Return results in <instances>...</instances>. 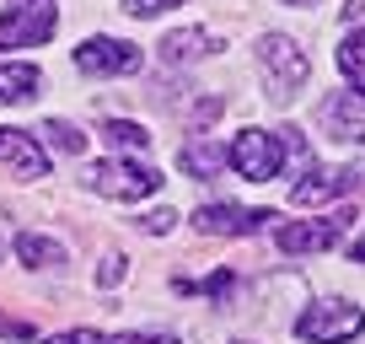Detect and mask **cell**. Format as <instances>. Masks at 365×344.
I'll return each mask as SVG.
<instances>
[{
  "mask_svg": "<svg viewBox=\"0 0 365 344\" xmlns=\"http://www.w3.org/2000/svg\"><path fill=\"white\" fill-rule=\"evenodd\" d=\"M140 65H145V54H140L135 44H124V38H86V44L76 49L81 76H135Z\"/></svg>",
  "mask_w": 365,
  "mask_h": 344,
  "instance_id": "8992f818",
  "label": "cell"
},
{
  "mask_svg": "<svg viewBox=\"0 0 365 344\" xmlns=\"http://www.w3.org/2000/svg\"><path fill=\"white\" fill-rule=\"evenodd\" d=\"M344 226H349V216H317V221H290V226H279L274 231V248L279 253H322V248H333V242L344 237Z\"/></svg>",
  "mask_w": 365,
  "mask_h": 344,
  "instance_id": "ba28073f",
  "label": "cell"
},
{
  "mask_svg": "<svg viewBox=\"0 0 365 344\" xmlns=\"http://www.w3.org/2000/svg\"><path fill=\"white\" fill-rule=\"evenodd\" d=\"M108 344H182V339H172V333H118Z\"/></svg>",
  "mask_w": 365,
  "mask_h": 344,
  "instance_id": "7402d4cb",
  "label": "cell"
},
{
  "mask_svg": "<svg viewBox=\"0 0 365 344\" xmlns=\"http://www.w3.org/2000/svg\"><path fill=\"white\" fill-rule=\"evenodd\" d=\"M274 221V210H247V205H205L194 216L199 231H210V237H252V231H263Z\"/></svg>",
  "mask_w": 365,
  "mask_h": 344,
  "instance_id": "30bf717a",
  "label": "cell"
},
{
  "mask_svg": "<svg viewBox=\"0 0 365 344\" xmlns=\"http://www.w3.org/2000/svg\"><path fill=\"white\" fill-rule=\"evenodd\" d=\"M339 70H344V81L354 86V97H365V27L339 44Z\"/></svg>",
  "mask_w": 365,
  "mask_h": 344,
  "instance_id": "2e32d148",
  "label": "cell"
},
{
  "mask_svg": "<svg viewBox=\"0 0 365 344\" xmlns=\"http://www.w3.org/2000/svg\"><path fill=\"white\" fill-rule=\"evenodd\" d=\"M54 27H59L54 0H6V11H0V49H38L54 38Z\"/></svg>",
  "mask_w": 365,
  "mask_h": 344,
  "instance_id": "5b68a950",
  "label": "cell"
},
{
  "mask_svg": "<svg viewBox=\"0 0 365 344\" xmlns=\"http://www.w3.org/2000/svg\"><path fill=\"white\" fill-rule=\"evenodd\" d=\"M0 167H11L16 178H48V156L27 129H0Z\"/></svg>",
  "mask_w": 365,
  "mask_h": 344,
  "instance_id": "8fae6325",
  "label": "cell"
},
{
  "mask_svg": "<svg viewBox=\"0 0 365 344\" xmlns=\"http://www.w3.org/2000/svg\"><path fill=\"white\" fill-rule=\"evenodd\" d=\"M178 167L188 172V178H215V172H226V146L199 135V140H188V146L178 151Z\"/></svg>",
  "mask_w": 365,
  "mask_h": 344,
  "instance_id": "5bb4252c",
  "label": "cell"
},
{
  "mask_svg": "<svg viewBox=\"0 0 365 344\" xmlns=\"http://www.w3.org/2000/svg\"><path fill=\"white\" fill-rule=\"evenodd\" d=\"M258 65H263V81H269L274 103H290V97L307 86V76H312V59L301 54L296 38H285V33H269L258 44Z\"/></svg>",
  "mask_w": 365,
  "mask_h": 344,
  "instance_id": "7a4b0ae2",
  "label": "cell"
},
{
  "mask_svg": "<svg viewBox=\"0 0 365 344\" xmlns=\"http://www.w3.org/2000/svg\"><path fill=\"white\" fill-rule=\"evenodd\" d=\"M172 226H178V216H172V210H150V216H145V231H156V237H167Z\"/></svg>",
  "mask_w": 365,
  "mask_h": 344,
  "instance_id": "603a6c76",
  "label": "cell"
},
{
  "mask_svg": "<svg viewBox=\"0 0 365 344\" xmlns=\"http://www.w3.org/2000/svg\"><path fill=\"white\" fill-rule=\"evenodd\" d=\"M43 140L54 151H65V156H81V151H86V135H81L76 124H65V118H48L43 124Z\"/></svg>",
  "mask_w": 365,
  "mask_h": 344,
  "instance_id": "ac0fdd59",
  "label": "cell"
},
{
  "mask_svg": "<svg viewBox=\"0 0 365 344\" xmlns=\"http://www.w3.org/2000/svg\"><path fill=\"white\" fill-rule=\"evenodd\" d=\"M118 280H124V258H118V253H108V258H103V269H97V285H103V290H113Z\"/></svg>",
  "mask_w": 365,
  "mask_h": 344,
  "instance_id": "ffe728a7",
  "label": "cell"
},
{
  "mask_svg": "<svg viewBox=\"0 0 365 344\" xmlns=\"http://www.w3.org/2000/svg\"><path fill=\"white\" fill-rule=\"evenodd\" d=\"M360 188V167H312L296 188H290V205L312 210V205H328L339 194H354Z\"/></svg>",
  "mask_w": 365,
  "mask_h": 344,
  "instance_id": "9c48e42d",
  "label": "cell"
},
{
  "mask_svg": "<svg viewBox=\"0 0 365 344\" xmlns=\"http://www.w3.org/2000/svg\"><path fill=\"white\" fill-rule=\"evenodd\" d=\"M226 167H237L247 183H274L285 172V135H269V129H242L226 146Z\"/></svg>",
  "mask_w": 365,
  "mask_h": 344,
  "instance_id": "3957f363",
  "label": "cell"
},
{
  "mask_svg": "<svg viewBox=\"0 0 365 344\" xmlns=\"http://www.w3.org/2000/svg\"><path fill=\"white\" fill-rule=\"evenodd\" d=\"M285 6H317V0H285Z\"/></svg>",
  "mask_w": 365,
  "mask_h": 344,
  "instance_id": "484cf974",
  "label": "cell"
},
{
  "mask_svg": "<svg viewBox=\"0 0 365 344\" xmlns=\"http://www.w3.org/2000/svg\"><path fill=\"white\" fill-rule=\"evenodd\" d=\"M38 86H43V70L38 65H27V59H6V65H0V108L33 103Z\"/></svg>",
  "mask_w": 365,
  "mask_h": 344,
  "instance_id": "7c38bea8",
  "label": "cell"
},
{
  "mask_svg": "<svg viewBox=\"0 0 365 344\" xmlns=\"http://www.w3.org/2000/svg\"><path fill=\"white\" fill-rule=\"evenodd\" d=\"M86 188L103 199H124V205H135V199L156 194L161 188V172L145 167V161H124V156H108L97 161V167H86Z\"/></svg>",
  "mask_w": 365,
  "mask_h": 344,
  "instance_id": "277c9868",
  "label": "cell"
},
{
  "mask_svg": "<svg viewBox=\"0 0 365 344\" xmlns=\"http://www.w3.org/2000/svg\"><path fill=\"white\" fill-rule=\"evenodd\" d=\"M48 344H108V339L97 328H70V333H54Z\"/></svg>",
  "mask_w": 365,
  "mask_h": 344,
  "instance_id": "44dd1931",
  "label": "cell"
},
{
  "mask_svg": "<svg viewBox=\"0 0 365 344\" xmlns=\"http://www.w3.org/2000/svg\"><path fill=\"white\" fill-rule=\"evenodd\" d=\"M172 6H182V0H124L129 16H161V11H172Z\"/></svg>",
  "mask_w": 365,
  "mask_h": 344,
  "instance_id": "d6986e66",
  "label": "cell"
},
{
  "mask_svg": "<svg viewBox=\"0 0 365 344\" xmlns=\"http://www.w3.org/2000/svg\"><path fill=\"white\" fill-rule=\"evenodd\" d=\"M16 258H22L27 269H54V264H65V248H59L54 237H38V231H22V237H16Z\"/></svg>",
  "mask_w": 365,
  "mask_h": 344,
  "instance_id": "9a60e30c",
  "label": "cell"
},
{
  "mask_svg": "<svg viewBox=\"0 0 365 344\" xmlns=\"http://www.w3.org/2000/svg\"><path fill=\"white\" fill-rule=\"evenodd\" d=\"M0 333H6V339H33V323H22V318H6V312H0Z\"/></svg>",
  "mask_w": 365,
  "mask_h": 344,
  "instance_id": "cb8c5ba5",
  "label": "cell"
},
{
  "mask_svg": "<svg viewBox=\"0 0 365 344\" xmlns=\"http://www.w3.org/2000/svg\"><path fill=\"white\" fill-rule=\"evenodd\" d=\"M103 140L108 146H118V151H145L150 146V135L140 124H129V118H108L103 124Z\"/></svg>",
  "mask_w": 365,
  "mask_h": 344,
  "instance_id": "e0dca14e",
  "label": "cell"
},
{
  "mask_svg": "<svg viewBox=\"0 0 365 344\" xmlns=\"http://www.w3.org/2000/svg\"><path fill=\"white\" fill-rule=\"evenodd\" d=\"M344 22H365V0H349V6H344Z\"/></svg>",
  "mask_w": 365,
  "mask_h": 344,
  "instance_id": "d4e9b609",
  "label": "cell"
},
{
  "mask_svg": "<svg viewBox=\"0 0 365 344\" xmlns=\"http://www.w3.org/2000/svg\"><path fill=\"white\" fill-rule=\"evenodd\" d=\"M317 124L333 146H365V97L354 92H328L317 103Z\"/></svg>",
  "mask_w": 365,
  "mask_h": 344,
  "instance_id": "52a82bcc",
  "label": "cell"
},
{
  "mask_svg": "<svg viewBox=\"0 0 365 344\" xmlns=\"http://www.w3.org/2000/svg\"><path fill=\"white\" fill-rule=\"evenodd\" d=\"M365 333V312L344 296H328V301H312L307 312L296 318V339L307 344H349Z\"/></svg>",
  "mask_w": 365,
  "mask_h": 344,
  "instance_id": "6da1fadb",
  "label": "cell"
},
{
  "mask_svg": "<svg viewBox=\"0 0 365 344\" xmlns=\"http://www.w3.org/2000/svg\"><path fill=\"white\" fill-rule=\"evenodd\" d=\"M215 38L205 33V27H182V33H167L161 38V59L167 65H194V59H205V54H215Z\"/></svg>",
  "mask_w": 365,
  "mask_h": 344,
  "instance_id": "4fadbf2b",
  "label": "cell"
}]
</instances>
